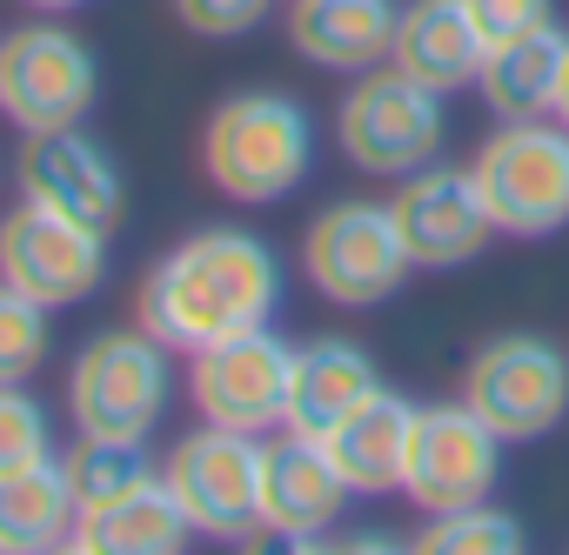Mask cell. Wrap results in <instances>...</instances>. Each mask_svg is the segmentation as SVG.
I'll return each instance as SVG.
<instances>
[{
  "label": "cell",
  "instance_id": "6da1fadb",
  "mask_svg": "<svg viewBox=\"0 0 569 555\" xmlns=\"http://www.w3.org/2000/svg\"><path fill=\"white\" fill-rule=\"evenodd\" d=\"M141 329L168 342L174 355H194L208 342L268 329L281 309V261L248 228H201L181 248H168L141 282Z\"/></svg>",
  "mask_w": 569,
  "mask_h": 555
},
{
  "label": "cell",
  "instance_id": "7a4b0ae2",
  "mask_svg": "<svg viewBox=\"0 0 569 555\" xmlns=\"http://www.w3.org/2000/svg\"><path fill=\"white\" fill-rule=\"evenodd\" d=\"M201 168L241 208L289 201L309 181V168H316V121H309V108L296 94H281V88H241V94H228L208 114Z\"/></svg>",
  "mask_w": 569,
  "mask_h": 555
},
{
  "label": "cell",
  "instance_id": "3957f363",
  "mask_svg": "<svg viewBox=\"0 0 569 555\" xmlns=\"http://www.w3.org/2000/svg\"><path fill=\"white\" fill-rule=\"evenodd\" d=\"M469 168H476L496 234L542 241L569 228V121H549V114L496 121V134L476 148Z\"/></svg>",
  "mask_w": 569,
  "mask_h": 555
},
{
  "label": "cell",
  "instance_id": "277c9868",
  "mask_svg": "<svg viewBox=\"0 0 569 555\" xmlns=\"http://www.w3.org/2000/svg\"><path fill=\"white\" fill-rule=\"evenodd\" d=\"M449 94L409 81L402 68H369L356 74V88L342 94L336 108V141L342 154L362 168V174H382V181H402L429 161H442V141H449V114H442Z\"/></svg>",
  "mask_w": 569,
  "mask_h": 555
},
{
  "label": "cell",
  "instance_id": "5b68a950",
  "mask_svg": "<svg viewBox=\"0 0 569 555\" xmlns=\"http://www.w3.org/2000/svg\"><path fill=\"white\" fill-rule=\"evenodd\" d=\"M302 268H309V282H316L322 302L376 309L416 274V254H409L389 201H336V208H322L309 221Z\"/></svg>",
  "mask_w": 569,
  "mask_h": 555
},
{
  "label": "cell",
  "instance_id": "8992f818",
  "mask_svg": "<svg viewBox=\"0 0 569 555\" xmlns=\"http://www.w3.org/2000/svg\"><path fill=\"white\" fill-rule=\"evenodd\" d=\"M168 342H154L148 329H108L74 355L68 375V415L81 435H128L148 442V428L168 408L174 369H168Z\"/></svg>",
  "mask_w": 569,
  "mask_h": 555
},
{
  "label": "cell",
  "instance_id": "52a82bcc",
  "mask_svg": "<svg viewBox=\"0 0 569 555\" xmlns=\"http://www.w3.org/2000/svg\"><path fill=\"white\" fill-rule=\"evenodd\" d=\"M462 402L502 442H536L569 415V355L542 335H496L469 355Z\"/></svg>",
  "mask_w": 569,
  "mask_h": 555
},
{
  "label": "cell",
  "instance_id": "ba28073f",
  "mask_svg": "<svg viewBox=\"0 0 569 555\" xmlns=\"http://www.w3.org/2000/svg\"><path fill=\"white\" fill-rule=\"evenodd\" d=\"M101 68L88 54L81 34L68 28H14L0 41V114L21 134H54V128H81L94 108Z\"/></svg>",
  "mask_w": 569,
  "mask_h": 555
},
{
  "label": "cell",
  "instance_id": "9c48e42d",
  "mask_svg": "<svg viewBox=\"0 0 569 555\" xmlns=\"http://www.w3.org/2000/svg\"><path fill=\"white\" fill-rule=\"evenodd\" d=\"M496 482H502V435L469 402H429V408H416L409 462H402V495L422 515H449V508L489 502Z\"/></svg>",
  "mask_w": 569,
  "mask_h": 555
},
{
  "label": "cell",
  "instance_id": "30bf717a",
  "mask_svg": "<svg viewBox=\"0 0 569 555\" xmlns=\"http://www.w3.org/2000/svg\"><path fill=\"white\" fill-rule=\"evenodd\" d=\"M161 475L181 495L194 535L241 542V535L261 528V435L201 422L194 435L174 442V455H168Z\"/></svg>",
  "mask_w": 569,
  "mask_h": 555
},
{
  "label": "cell",
  "instance_id": "8fae6325",
  "mask_svg": "<svg viewBox=\"0 0 569 555\" xmlns=\"http://www.w3.org/2000/svg\"><path fill=\"white\" fill-rule=\"evenodd\" d=\"M108 268V234L54 214L41 201H21L14 214H0V282L34 295L41 309H74L101 289Z\"/></svg>",
  "mask_w": 569,
  "mask_h": 555
},
{
  "label": "cell",
  "instance_id": "7c38bea8",
  "mask_svg": "<svg viewBox=\"0 0 569 555\" xmlns=\"http://www.w3.org/2000/svg\"><path fill=\"white\" fill-rule=\"evenodd\" d=\"M188 395H194V415L201 422H221V428H281L289 422V382H296V349L281 342L274 329H248V335H228V342H208L188 355Z\"/></svg>",
  "mask_w": 569,
  "mask_h": 555
},
{
  "label": "cell",
  "instance_id": "4fadbf2b",
  "mask_svg": "<svg viewBox=\"0 0 569 555\" xmlns=\"http://www.w3.org/2000/svg\"><path fill=\"white\" fill-rule=\"evenodd\" d=\"M389 208H396V228H402L416 268H462V261H476V254L489 248V234H496L489 201H482V188H476V168H442V161H429V168L402 174V188H396Z\"/></svg>",
  "mask_w": 569,
  "mask_h": 555
},
{
  "label": "cell",
  "instance_id": "5bb4252c",
  "mask_svg": "<svg viewBox=\"0 0 569 555\" xmlns=\"http://www.w3.org/2000/svg\"><path fill=\"white\" fill-rule=\"evenodd\" d=\"M349 475L336 468L329 442L322 435H281V442H261V528L281 535V542H316L342 522L349 508Z\"/></svg>",
  "mask_w": 569,
  "mask_h": 555
},
{
  "label": "cell",
  "instance_id": "9a60e30c",
  "mask_svg": "<svg viewBox=\"0 0 569 555\" xmlns=\"http://www.w3.org/2000/svg\"><path fill=\"white\" fill-rule=\"evenodd\" d=\"M21 201H41L54 214H74L88 228H114L121 208H128V188H121V168L108 161L101 141H88L81 128H54V134H28L21 148Z\"/></svg>",
  "mask_w": 569,
  "mask_h": 555
},
{
  "label": "cell",
  "instance_id": "2e32d148",
  "mask_svg": "<svg viewBox=\"0 0 569 555\" xmlns=\"http://www.w3.org/2000/svg\"><path fill=\"white\" fill-rule=\"evenodd\" d=\"M482 61H489V41L469 21L462 0H409L396 14L389 68H402L409 81H422L436 94H456V88H476Z\"/></svg>",
  "mask_w": 569,
  "mask_h": 555
},
{
  "label": "cell",
  "instance_id": "e0dca14e",
  "mask_svg": "<svg viewBox=\"0 0 569 555\" xmlns=\"http://www.w3.org/2000/svg\"><path fill=\"white\" fill-rule=\"evenodd\" d=\"M396 0H296L289 8V41L302 61L329 74H369L396 48Z\"/></svg>",
  "mask_w": 569,
  "mask_h": 555
},
{
  "label": "cell",
  "instance_id": "ac0fdd59",
  "mask_svg": "<svg viewBox=\"0 0 569 555\" xmlns=\"http://www.w3.org/2000/svg\"><path fill=\"white\" fill-rule=\"evenodd\" d=\"M409 428H416V402H402L396 389H376L362 408H349L322 442L336 455V468L349 475L356 495H389L402 488V462H409Z\"/></svg>",
  "mask_w": 569,
  "mask_h": 555
},
{
  "label": "cell",
  "instance_id": "d6986e66",
  "mask_svg": "<svg viewBox=\"0 0 569 555\" xmlns=\"http://www.w3.org/2000/svg\"><path fill=\"white\" fill-rule=\"evenodd\" d=\"M382 389L376 362L342 342V335H322L309 349H296V382H289V422L281 428H296V435H329L349 408H362L369 395Z\"/></svg>",
  "mask_w": 569,
  "mask_h": 555
},
{
  "label": "cell",
  "instance_id": "ffe728a7",
  "mask_svg": "<svg viewBox=\"0 0 569 555\" xmlns=\"http://www.w3.org/2000/svg\"><path fill=\"white\" fill-rule=\"evenodd\" d=\"M188 535H194V522H188L181 495L168 488V475H154L134 495L81 515L68 548H81V555H174V548H188Z\"/></svg>",
  "mask_w": 569,
  "mask_h": 555
},
{
  "label": "cell",
  "instance_id": "44dd1931",
  "mask_svg": "<svg viewBox=\"0 0 569 555\" xmlns=\"http://www.w3.org/2000/svg\"><path fill=\"white\" fill-rule=\"evenodd\" d=\"M562 61H569V34L562 28H536L516 34L502 48H489L476 94L496 121H529V114H556V88H562Z\"/></svg>",
  "mask_w": 569,
  "mask_h": 555
},
{
  "label": "cell",
  "instance_id": "7402d4cb",
  "mask_svg": "<svg viewBox=\"0 0 569 555\" xmlns=\"http://www.w3.org/2000/svg\"><path fill=\"white\" fill-rule=\"evenodd\" d=\"M74 528H81V502H74L61 462H34V468L0 475V555L61 548V542H74Z\"/></svg>",
  "mask_w": 569,
  "mask_h": 555
},
{
  "label": "cell",
  "instance_id": "603a6c76",
  "mask_svg": "<svg viewBox=\"0 0 569 555\" xmlns=\"http://www.w3.org/2000/svg\"><path fill=\"white\" fill-rule=\"evenodd\" d=\"M61 468H68V488H74L81 515H94V508L134 495L141 482H154L148 442H128V435H81V442L61 455Z\"/></svg>",
  "mask_w": 569,
  "mask_h": 555
},
{
  "label": "cell",
  "instance_id": "cb8c5ba5",
  "mask_svg": "<svg viewBox=\"0 0 569 555\" xmlns=\"http://www.w3.org/2000/svg\"><path fill=\"white\" fill-rule=\"evenodd\" d=\"M422 555H522V522L489 508V502H469V508H449V515H429V528L416 535Z\"/></svg>",
  "mask_w": 569,
  "mask_h": 555
},
{
  "label": "cell",
  "instance_id": "d4e9b609",
  "mask_svg": "<svg viewBox=\"0 0 569 555\" xmlns=\"http://www.w3.org/2000/svg\"><path fill=\"white\" fill-rule=\"evenodd\" d=\"M48 362V309L0 282V382H28Z\"/></svg>",
  "mask_w": 569,
  "mask_h": 555
},
{
  "label": "cell",
  "instance_id": "484cf974",
  "mask_svg": "<svg viewBox=\"0 0 569 555\" xmlns=\"http://www.w3.org/2000/svg\"><path fill=\"white\" fill-rule=\"evenodd\" d=\"M54 462L48 448V408L21 389V382H0V475Z\"/></svg>",
  "mask_w": 569,
  "mask_h": 555
},
{
  "label": "cell",
  "instance_id": "4316f807",
  "mask_svg": "<svg viewBox=\"0 0 569 555\" xmlns=\"http://www.w3.org/2000/svg\"><path fill=\"white\" fill-rule=\"evenodd\" d=\"M268 8L274 0H174V21L188 34H201V41H234L248 28H261Z\"/></svg>",
  "mask_w": 569,
  "mask_h": 555
},
{
  "label": "cell",
  "instance_id": "83f0119b",
  "mask_svg": "<svg viewBox=\"0 0 569 555\" xmlns=\"http://www.w3.org/2000/svg\"><path fill=\"white\" fill-rule=\"evenodd\" d=\"M469 21L482 28L489 48L516 41V34H536V28H556V0H462Z\"/></svg>",
  "mask_w": 569,
  "mask_h": 555
},
{
  "label": "cell",
  "instance_id": "f1b7e54d",
  "mask_svg": "<svg viewBox=\"0 0 569 555\" xmlns=\"http://www.w3.org/2000/svg\"><path fill=\"white\" fill-rule=\"evenodd\" d=\"M556 121H569V61H562V88H556Z\"/></svg>",
  "mask_w": 569,
  "mask_h": 555
},
{
  "label": "cell",
  "instance_id": "f546056e",
  "mask_svg": "<svg viewBox=\"0 0 569 555\" xmlns=\"http://www.w3.org/2000/svg\"><path fill=\"white\" fill-rule=\"evenodd\" d=\"M28 8H48V14H68V8H81V0H28Z\"/></svg>",
  "mask_w": 569,
  "mask_h": 555
}]
</instances>
